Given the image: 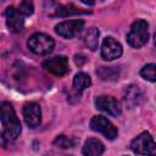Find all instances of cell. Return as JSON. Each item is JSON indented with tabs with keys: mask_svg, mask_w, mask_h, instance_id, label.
<instances>
[{
	"mask_svg": "<svg viewBox=\"0 0 156 156\" xmlns=\"http://www.w3.org/2000/svg\"><path fill=\"white\" fill-rule=\"evenodd\" d=\"M0 118L4 127V135L7 140H15L21 133V122L16 116L12 105L7 101L0 104Z\"/></svg>",
	"mask_w": 156,
	"mask_h": 156,
	"instance_id": "1",
	"label": "cell"
},
{
	"mask_svg": "<svg viewBox=\"0 0 156 156\" xmlns=\"http://www.w3.org/2000/svg\"><path fill=\"white\" fill-rule=\"evenodd\" d=\"M149 40V24L145 20H136L133 22L129 33L127 34V41L133 48H141Z\"/></svg>",
	"mask_w": 156,
	"mask_h": 156,
	"instance_id": "2",
	"label": "cell"
},
{
	"mask_svg": "<svg viewBox=\"0 0 156 156\" xmlns=\"http://www.w3.org/2000/svg\"><path fill=\"white\" fill-rule=\"evenodd\" d=\"M28 49L37 55H48L54 50V39L44 33H34L27 41Z\"/></svg>",
	"mask_w": 156,
	"mask_h": 156,
	"instance_id": "3",
	"label": "cell"
},
{
	"mask_svg": "<svg viewBox=\"0 0 156 156\" xmlns=\"http://www.w3.org/2000/svg\"><path fill=\"white\" fill-rule=\"evenodd\" d=\"M130 149L136 155H154L156 152L154 138L149 132H143L135 136L130 143Z\"/></svg>",
	"mask_w": 156,
	"mask_h": 156,
	"instance_id": "4",
	"label": "cell"
},
{
	"mask_svg": "<svg viewBox=\"0 0 156 156\" xmlns=\"http://www.w3.org/2000/svg\"><path fill=\"white\" fill-rule=\"evenodd\" d=\"M90 128L94 132H99L104 134L105 138L110 140H113L118 134L117 128L104 116H94L90 121Z\"/></svg>",
	"mask_w": 156,
	"mask_h": 156,
	"instance_id": "5",
	"label": "cell"
},
{
	"mask_svg": "<svg viewBox=\"0 0 156 156\" xmlns=\"http://www.w3.org/2000/svg\"><path fill=\"white\" fill-rule=\"evenodd\" d=\"M84 27V21L82 20H71V21H63L55 27V32L63 37V38H73L80 33V30Z\"/></svg>",
	"mask_w": 156,
	"mask_h": 156,
	"instance_id": "6",
	"label": "cell"
},
{
	"mask_svg": "<svg viewBox=\"0 0 156 156\" xmlns=\"http://www.w3.org/2000/svg\"><path fill=\"white\" fill-rule=\"evenodd\" d=\"M95 106L98 110H100V111H102L110 116L117 117L121 115L119 102L113 96H106V95L98 96L95 100Z\"/></svg>",
	"mask_w": 156,
	"mask_h": 156,
	"instance_id": "7",
	"label": "cell"
},
{
	"mask_svg": "<svg viewBox=\"0 0 156 156\" xmlns=\"http://www.w3.org/2000/svg\"><path fill=\"white\" fill-rule=\"evenodd\" d=\"M43 67L45 71L55 74L63 76L68 72V58L65 56H54L43 62Z\"/></svg>",
	"mask_w": 156,
	"mask_h": 156,
	"instance_id": "8",
	"label": "cell"
},
{
	"mask_svg": "<svg viewBox=\"0 0 156 156\" xmlns=\"http://www.w3.org/2000/svg\"><path fill=\"white\" fill-rule=\"evenodd\" d=\"M122 51H123L122 45L112 37H107L104 39L101 46V56L104 60L112 61L115 58H118L122 55Z\"/></svg>",
	"mask_w": 156,
	"mask_h": 156,
	"instance_id": "9",
	"label": "cell"
},
{
	"mask_svg": "<svg viewBox=\"0 0 156 156\" xmlns=\"http://www.w3.org/2000/svg\"><path fill=\"white\" fill-rule=\"evenodd\" d=\"M5 16H6V26L11 32L20 33L23 29L24 20H23L22 13L17 9H15L13 6L7 7L5 11Z\"/></svg>",
	"mask_w": 156,
	"mask_h": 156,
	"instance_id": "10",
	"label": "cell"
},
{
	"mask_svg": "<svg viewBox=\"0 0 156 156\" xmlns=\"http://www.w3.org/2000/svg\"><path fill=\"white\" fill-rule=\"evenodd\" d=\"M23 117L27 126L35 128L41 122V110L37 102H28L23 107Z\"/></svg>",
	"mask_w": 156,
	"mask_h": 156,
	"instance_id": "11",
	"label": "cell"
},
{
	"mask_svg": "<svg viewBox=\"0 0 156 156\" xmlns=\"http://www.w3.org/2000/svg\"><path fill=\"white\" fill-rule=\"evenodd\" d=\"M105 151V146L104 144L95 139V138H90L88 139L85 143H84V146H83V150L82 152L87 156H100L102 155Z\"/></svg>",
	"mask_w": 156,
	"mask_h": 156,
	"instance_id": "12",
	"label": "cell"
},
{
	"mask_svg": "<svg viewBox=\"0 0 156 156\" xmlns=\"http://www.w3.org/2000/svg\"><path fill=\"white\" fill-rule=\"evenodd\" d=\"M141 101H143V93L139 89V87L136 85L128 87L124 94V102L130 107H134V106H139Z\"/></svg>",
	"mask_w": 156,
	"mask_h": 156,
	"instance_id": "13",
	"label": "cell"
},
{
	"mask_svg": "<svg viewBox=\"0 0 156 156\" xmlns=\"http://www.w3.org/2000/svg\"><path fill=\"white\" fill-rule=\"evenodd\" d=\"M99 37H100V32L98 28H89L84 35V43L85 45L91 50V51H95L98 49V45H99Z\"/></svg>",
	"mask_w": 156,
	"mask_h": 156,
	"instance_id": "14",
	"label": "cell"
},
{
	"mask_svg": "<svg viewBox=\"0 0 156 156\" xmlns=\"http://www.w3.org/2000/svg\"><path fill=\"white\" fill-rule=\"evenodd\" d=\"M90 84H91V78L89 77V74H87L84 72L77 73L73 78V85L78 91H82V90L89 88Z\"/></svg>",
	"mask_w": 156,
	"mask_h": 156,
	"instance_id": "15",
	"label": "cell"
},
{
	"mask_svg": "<svg viewBox=\"0 0 156 156\" xmlns=\"http://www.w3.org/2000/svg\"><path fill=\"white\" fill-rule=\"evenodd\" d=\"M96 73L101 77L104 80H111V79H118V71L116 67H100Z\"/></svg>",
	"mask_w": 156,
	"mask_h": 156,
	"instance_id": "16",
	"label": "cell"
},
{
	"mask_svg": "<svg viewBox=\"0 0 156 156\" xmlns=\"http://www.w3.org/2000/svg\"><path fill=\"white\" fill-rule=\"evenodd\" d=\"M140 74H141V77L144 79L150 80V82H155L156 80V66H155V63H147V65H145L141 68Z\"/></svg>",
	"mask_w": 156,
	"mask_h": 156,
	"instance_id": "17",
	"label": "cell"
},
{
	"mask_svg": "<svg viewBox=\"0 0 156 156\" xmlns=\"http://www.w3.org/2000/svg\"><path fill=\"white\" fill-rule=\"evenodd\" d=\"M54 145L61 147V149H69V147H73L76 145V141L67 138L66 135H58L55 140H54Z\"/></svg>",
	"mask_w": 156,
	"mask_h": 156,
	"instance_id": "18",
	"label": "cell"
},
{
	"mask_svg": "<svg viewBox=\"0 0 156 156\" xmlns=\"http://www.w3.org/2000/svg\"><path fill=\"white\" fill-rule=\"evenodd\" d=\"M83 12H85V11H80V9H77L73 5L58 6L56 10V13L58 16H68V15H76V13H83Z\"/></svg>",
	"mask_w": 156,
	"mask_h": 156,
	"instance_id": "19",
	"label": "cell"
},
{
	"mask_svg": "<svg viewBox=\"0 0 156 156\" xmlns=\"http://www.w3.org/2000/svg\"><path fill=\"white\" fill-rule=\"evenodd\" d=\"M18 11L22 13V16H30L34 11V5L32 0H22V2L20 4Z\"/></svg>",
	"mask_w": 156,
	"mask_h": 156,
	"instance_id": "20",
	"label": "cell"
},
{
	"mask_svg": "<svg viewBox=\"0 0 156 156\" xmlns=\"http://www.w3.org/2000/svg\"><path fill=\"white\" fill-rule=\"evenodd\" d=\"M79 1H82L83 4L89 5V6H91V5H94V4H95V0H79Z\"/></svg>",
	"mask_w": 156,
	"mask_h": 156,
	"instance_id": "21",
	"label": "cell"
},
{
	"mask_svg": "<svg viewBox=\"0 0 156 156\" xmlns=\"http://www.w3.org/2000/svg\"><path fill=\"white\" fill-rule=\"evenodd\" d=\"M0 1H5V0H0Z\"/></svg>",
	"mask_w": 156,
	"mask_h": 156,
	"instance_id": "22",
	"label": "cell"
}]
</instances>
